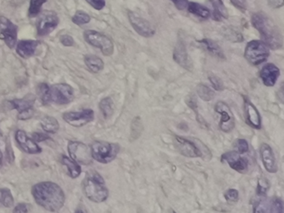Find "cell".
Returning a JSON list of instances; mask_svg holds the SVG:
<instances>
[{"mask_svg":"<svg viewBox=\"0 0 284 213\" xmlns=\"http://www.w3.org/2000/svg\"><path fill=\"white\" fill-rule=\"evenodd\" d=\"M32 195L36 203L47 211H60L65 202L64 191L54 182H39L32 187Z\"/></svg>","mask_w":284,"mask_h":213,"instance_id":"obj_1","label":"cell"},{"mask_svg":"<svg viewBox=\"0 0 284 213\" xmlns=\"http://www.w3.org/2000/svg\"><path fill=\"white\" fill-rule=\"evenodd\" d=\"M252 24L260 33L262 42L269 49H279L282 47V35L278 26L263 13H253Z\"/></svg>","mask_w":284,"mask_h":213,"instance_id":"obj_2","label":"cell"},{"mask_svg":"<svg viewBox=\"0 0 284 213\" xmlns=\"http://www.w3.org/2000/svg\"><path fill=\"white\" fill-rule=\"evenodd\" d=\"M37 93L44 104L65 105L70 103L74 99V91L70 85L58 83L48 85L41 83L39 85Z\"/></svg>","mask_w":284,"mask_h":213,"instance_id":"obj_3","label":"cell"},{"mask_svg":"<svg viewBox=\"0 0 284 213\" xmlns=\"http://www.w3.org/2000/svg\"><path fill=\"white\" fill-rule=\"evenodd\" d=\"M83 190L87 198L93 202L100 203L108 198V190L104 178L96 171L87 173L83 182Z\"/></svg>","mask_w":284,"mask_h":213,"instance_id":"obj_4","label":"cell"},{"mask_svg":"<svg viewBox=\"0 0 284 213\" xmlns=\"http://www.w3.org/2000/svg\"><path fill=\"white\" fill-rule=\"evenodd\" d=\"M119 150L120 146L117 143L104 141H95L90 146L92 158L104 164L113 161L119 154Z\"/></svg>","mask_w":284,"mask_h":213,"instance_id":"obj_5","label":"cell"},{"mask_svg":"<svg viewBox=\"0 0 284 213\" xmlns=\"http://www.w3.org/2000/svg\"><path fill=\"white\" fill-rule=\"evenodd\" d=\"M270 54L269 47L259 40H253L248 42L245 49L244 57L249 63L257 66L264 62Z\"/></svg>","mask_w":284,"mask_h":213,"instance_id":"obj_6","label":"cell"},{"mask_svg":"<svg viewBox=\"0 0 284 213\" xmlns=\"http://www.w3.org/2000/svg\"><path fill=\"white\" fill-rule=\"evenodd\" d=\"M84 37L88 44L100 49L104 55L111 56L113 53V42L110 38L103 33L94 30H87L84 32Z\"/></svg>","mask_w":284,"mask_h":213,"instance_id":"obj_7","label":"cell"},{"mask_svg":"<svg viewBox=\"0 0 284 213\" xmlns=\"http://www.w3.org/2000/svg\"><path fill=\"white\" fill-rule=\"evenodd\" d=\"M35 96L29 93L21 99H13L9 102L12 109L18 112V118L20 120H28L33 117L34 109L33 105L35 103Z\"/></svg>","mask_w":284,"mask_h":213,"instance_id":"obj_8","label":"cell"},{"mask_svg":"<svg viewBox=\"0 0 284 213\" xmlns=\"http://www.w3.org/2000/svg\"><path fill=\"white\" fill-rule=\"evenodd\" d=\"M68 151L71 158L78 163L88 165L92 162L90 148L83 142L70 141L68 142Z\"/></svg>","mask_w":284,"mask_h":213,"instance_id":"obj_9","label":"cell"},{"mask_svg":"<svg viewBox=\"0 0 284 213\" xmlns=\"http://www.w3.org/2000/svg\"><path fill=\"white\" fill-rule=\"evenodd\" d=\"M18 38V26L11 20L0 16V38L5 41L9 49L15 46Z\"/></svg>","mask_w":284,"mask_h":213,"instance_id":"obj_10","label":"cell"},{"mask_svg":"<svg viewBox=\"0 0 284 213\" xmlns=\"http://www.w3.org/2000/svg\"><path fill=\"white\" fill-rule=\"evenodd\" d=\"M214 110L221 116L219 127L224 133H230L235 126V118L231 109L226 102L219 101L214 106Z\"/></svg>","mask_w":284,"mask_h":213,"instance_id":"obj_11","label":"cell"},{"mask_svg":"<svg viewBox=\"0 0 284 213\" xmlns=\"http://www.w3.org/2000/svg\"><path fill=\"white\" fill-rule=\"evenodd\" d=\"M65 122L75 127L88 124L94 119V113L92 109H84L79 112H68L63 115Z\"/></svg>","mask_w":284,"mask_h":213,"instance_id":"obj_12","label":"cell"},{"mask_svg":"<svg viewBox=\"0 0 284 213\" xmlns=\"http://www.w3.org/2000/svg\"><path fill=\"white\" fill-rule=\"evenodd\" d=\"M59 23L60 18L54 12H44L37 20V34L40 36L48 35L57 28Z\"/></svg>","mask_w":284,"mask_h":213,"instance_id":"obj_13","label":"cell"},{"mask_svg":"<svg viewBox=\"0 0 284 213\" xmlns=\"http://www.w3.org/2000/svg\"><path fill=\"white\" fill-rule=\"evenodd\" d=\"M174 146L181 155L185 156L187 158H201L203 157V153L200 148L191 140L176 136L174 138Z\"/></svg>","mask_w":284,"mask_h":213,"instance_id":"obj_14","label":"cell"},{"mask_svg":"<svg viewBox=\"0 0 284 213\" xmlns=\"http://www.w3.org/2000/svg\"><path fill=\"white\" fill-rule=\"evenodd\" d=\"M128 18L129 22L139 35L143 36L144 38H150L155 35V27L151 25V23L148 22V20L144 19L139 15H137L136 13L129 12L128 13Z\"/></svg>","mask_w":284,"mask_h":213,"instance_id":"obj_15","label":"cell"},{"mask_svg":"<svg viewBox=\"0 0 284 213\" xmlns=\"http://www.w3.org/2000/svg\"><path fill=\"white\" fill-rule=\"evenodd\" d=\"M253 212H283V202L278 198H262L253 204Z\"/></svg>","mask_w":284,"mask_h":213,"instance_id":"obj_16","label":"cell"},{"mask_svg":"<svg viewBox=\"0 0 284 213\" xmlns=\"http://www.w3.org/2000/svg\"><path fill=\"white\" fill-rule=\"evenodd\" d=\"M222 162H227L231 168L238 173H247L249 170V160L241 157L240 153L237 152H227L223 153L221 157Z\"/></svg>","mask_w":284,"mask_h":213,"instance_id":"obj_17","label":"cell"},{"mask_svg":"<svg viewBox=\"0 0 284 213\" xmlns=\"http://www.w3.org/2000/svg\"><path fill=\"white\" fill-rule=\"evenodd\" d=\"M16 142L18 146L26 153L29 154H39L42 153V148L37 144V142L27 136L26 133L23 130H18L15 133Z\"/></svg>","mask_w":284,"mask_h":213,"instance_id":"obj_18","label":"cell"},{"mask_svg":"<svg viewBox=\"0 0 284 213\" xmlns=\"http://www.w3.org/2000/svg\"><path fill=\"white\" fill-rule=\"evenodd\" d=\"M260 156L267 172L270 173H276L278 172V165L276 162L275 156L271 146L267 143H262L260 146Z\"/></svg>","mask_w":284,"mask_h":213,"instance_id":"obj_19","label":"cell"},{"mask_svg":"<svg viewBox=\"0 0 284 213\" xmlns=\"http://www.w3.org/2000/svg\"><path fill=\"white\" fill-rule=\"evenodd\" d=\"M244 113L246 122L249 126L255 129H261L262 121H261L259 112L247 98H245L244 100Z\"/></svg>","mask_w":284,"mask_h":213,"instance_id":"obj_20","label":"cell"},{"mask_svg":"<svg viewBox=\"0 0 284 213\" xmlns=\"http://www.w3.org/2000/svg\"><path fill=\"white\" fill-rule=\"evenodd\" d=\"M279 76V69L273 63L264 65L260 71V78L262 79L263 84L267 87L274 86Z\"/></svg>","mask_w":284,"mask_h":213,"instance_id":"obj_21","label":"cell"},{"mask_svg":"<svg viewBox=\"0 0 284 213\" xmlns=\"http://www.w3.org/2000/svg\"><path fill=\"white\" fill-rule=\"evenodd\" d=\"M37 46L39 42L36 40H21L16 47V52L20 57L29 58L34 55Z\"/></svg>","mask_w":284,"mask_h":213,"instance_id":"obj_22","label":"cell"},{"mask_svg":"<svg viewBox=\"0 0 284 213\" xmlns=\"http://www.w3.org/2000/svg\"><path fill=\"white\" fill-rule=\"evenodd\" d=\"M174 59L178 65H180L183 69H190V62L187 50H186L185 45L182 40H179V42H177L176 46H175L174 51Z\"/></svg>","mask_w":284,"mask_h":213,"instance_id":"obj_23","label":"cell"},{"mask_svg":"<svg viewBox=\"0 0 284 213\" xmlns=\"http://www.w3.org/2000/svg\"><path fill=\"white\" fill-rule=\"evenodd\" d=\"M198 42L212 56H214L219 59H225L224 53L222 52V49L216 42H214V40L204 38L200 40Z\"/></svg>","mask_w":284,"mask_h":213,"instance_id":"obj_24","label":"cell"},{"mask_svg":"<svg viewBox=\"0 0 284 213\" xmlns=\"http://www.w3.org/2000/svg\"><path fill=\"white\" fill-rule=\"evenodd\" d=\"M84 62L88 67V69L93 73H97L104 69V61L98 56L88 54L84 57Z\"/></svg>","mask_w":284,"mask_h":213,"instance_id":"obj_25","label":"cell"},{"mask_svg":"<svg viewBox=\"0 0 284 213\" xmlns=\"http://www.w3.org/2000/svg\"><path fill=\"white\" fill-rule=\"evenodd\" d=\"M62 164L66 166L68 169V174L72 178H77L81 174V166L78 162H75L74 160L68 158L66 156H63L61 159Z\"/></svg>","mask_w":284,"mask_h":213,"instance_id":"obj_26","label":"cell"},{"mask_svg":"<svg viewBox=\"0 0 284 213\" xmlns=\"http://www.w3.org/2000/svg\"><path fill=\"white\" fill-rule=\"evenodd\" d=\"M187 9H188V12L190 13L198 16V17L203 18V19H207L211 16V12H210V9L203 6V5H201L200 4H198V3H188Z\"/></svg>","mask_w":284,"mask_h":213,"instance_id":"obj_27","label":"cell"},{"mask_svg":"<svg viewBox=\"0 0 284 213\" xmlns=\"http://www.w3.org/2000/svg\"><path fill=\"white\" fill-rule=\"evenodd\" d=\"M210 1L214 7L213 15H214V20L221 21L222 18H229V12L222 0H210Z\"/></svg>","mask_w":284,"mask_h":213,"instance_id":"obj_28","label":"cell"},{"mask_svg":"<svg viewBox=\"0 0 284 213\" xmlns=\"http://www.w3.org/2000/svg\"><path fill=\"white\" fill-rule=\"evenodd\" d=\"M41 126L48 133H55L60 129V123L57 119L50 116H46L41 120Z\"/></svg>","mask_w":284,"mask_h":213,"instance_id":"obj_29","label":"cell"},{"mask_svg":"<svg viewBox=\"0 0 284 213\" xmlns=\"http://www.w3.org/2000/svg\"><path fill=\"white\" fill-rule=\"evenodd\" d=\"M99 109L101 110L104 118L107 119V118H110L115 111V103L112 102V98L108 97V98L102 99L101 102H99Z\"/></svg>","mask_w":284,"mask_h":213,"instance_id":"obj_30","label":"cell"},{"mask_svg":"<svg viewBox=\"0 0 284 213\" xmlns=\"http://www.w3.org/2000/svg\"><path fill=\"white\" fill-rule=\"evenodd\" d=\"M197 93L199 96V98L205 102H210L215 97V93L210 89V87L202 84V83L197 86Z\"/></svg>","mask_w":284,"mask_h":213,"instance_id":"obj_31","label":"cell"},{"mask_svg":"<svg viewBox=\"0 0 284 213\" xmlns=\"http://www.w3.org/2000/svg\"><path fill=\"white\" fill-rule=\"evenodd\" d=\"M14 203L11 191L8 188H0V207H12Z\"/></svg>","mask_w":284,"mask_h":213,"instance_id":"obj_32","label":"cell"},{"mask_svg":"<svg viewBox=\"0 0 284 213\" xmlns=\"http://www.w3.org/2000/svg\"><path fill=\"white\" fill-rule=\"evenodd\" d=\"M48 0H30V5H29V16L30 18H34L36 16L40 14L41 12V8L43 5L45 4Z\"/></svg>","mask_w":284,"mask_h":213,"instance_id":"obj_33","label":"cell"},{"mask_svg":"<svg viewBox=\"0 0 284 213\" xmlns=\"http://www.w3.org/2000/svg\"><path fill=\"white\" fill-rule=\"evenodd\" d=\"M90 16L88 15V13L85 12L78 10L72 18V21L73 24L77 25H86L88 23L90 22Z\"/></svg>","mask_w":284,"mask_h":213,"instance_id":"obj_34","label":"cell"},{"mask_svg":"<svg viewBox=\"0 0 284 213\" xmlns=\"http://www.w3.org/2000/svg\"><path fill=\"white\" fill-rule=\"evenodd\" d=\"M134 129H135V131L131 132V135L134 139H136L137 138H139V135L143 131V124H142L140 118H135L132 121L131 130H134Z\"/></svg>","mask_w":284,"mask_h":213,"instance_id":"obj_35","label":"cell"},{"mask_svg":"<svg viewBox=\"0 0 284 213\" xmlns=\"http://www.w3.org/2000/svg\"><path fill=\"white\" fill-rule=\"evenodd\" d=\"M269 181L266 178H262L258 180V186H257V194L258 196H264L265 193L268 191L269 189Z\"/></svg>","mask_w":284,"mask_h":213,"instance_id":"obj_36","label":"cell"},{"mask_svg":"<svg viewBox=\"0 0 284 213\" xmlns=\"http://www.w3.org/2000/svg\"><path fill=\"white\" fill-rule=\"evenodd\" d=\"M224 198L229 203L233 204V203H236L238 202L239 194H238V191L236 189H229L224 193Z\"/></svg>","mask_w":284,"mask_h":213,"instance_id":"obj_37","label":"cell"},{"mask_svg":"<svg viewBox=\"0 0 284 213\" xmlns=\"http://www.w3.org/2000/svg\"><path fill=\"white\" fill-rule=\"evenodd\" d=\"M209 79L211 82L212 86L214 87V89L217 91H222L224 89L223 82H222L220 78H218V76L211 74V75L209 76Z\"/></svg>","mask_w":284,"mask_h":213,"instance_id":"obj_38","label":"cell"},{"mask_svg":"<svg viewBox=\"0 0 284 213\" xmlns=\"http://www.w3.org/2000/svg\"><path fill=\"white\" fill-rule=\"evenodd\" d=\"M235 146L238 153L243 154L249 152V146L247 141L245 139H237L235 142Z\"/></svg>","mask_w":284,"mask_h":213,"instance_id":"obj_39","label":"cell"},{"mask_svg":"<svg viewBox=\"0 0 284 213\" xmlns=\"http://www.w3.org/2000/svg\"><path fill=\"white\" fill-rule=\"evenodd\" d=\"M86 2L97 10L104 9L106 5L105 0H86Z\"/></svg>","mask_w":284,"mask_h":213,"instance_id":"obj_40","label":"cell"},{"mask_svg":"<svg viewBox=\"0 0 284 213\" xmlns=\"http://www.w3.org/2000/svg\"><path fill=\"white\" fill-rule=\"evenodd\" d=\"M60 42H62L63 45L66 47H71L74 45L73 38L70 35H68V34H64V35L61 36L60 37Z\"/></svg>","mask_w":284,"mask_h":213,"instance_id":"obj_41","label":"cell"},{"mask_svg":"<svg viewBox=\"0 0 284 213\" xmlns=\"http://www.w3.org/2000/svg\"><path fill=\"white\" fill-rule=\"evenodd\" d=\"M171 1L174 3L177 9H179V10L187 9L188 3H190L187 0H171Z\"/></svg>","mask_w":284,"mask_h":213,"instance_id":"obj_42","label":"cell"},{"mask_svg":"<svg viewBox=\"0 0 284 213\" xmlns=\"http://www.w3.org/2000/svg\"><path fill=\"white\" fill-rule=\"evenodd\" d=\"M33 139L36 142H40L50 139V138L48 136V134H45V133H34L33 134Z\"/></svg>","mask_w":284,"mask_h":213,"instance_id":"obj_43","label":"cell"},{"mask_svg":"<svg viewBox=\"0 0 284 213\" xmlns=\"http://www.w3.org/2000/svg\"><path fill=\"white\" fill-rule=\"evenodd\" d=\"M29 211V206L25 203H20L13 209V212L26 213Z\"/></svg>","mask_w":284,"mask_h":213,"instance_id":"obj_44","label":"cell"},{"mask_svg":"<svg viewBox=\"0 0 284 213\" xmlns=\"http://www.w3.org/2000/svg\"><path fill=\"white\" fill-rule=\"evenodd\" d=\"M231 2L241 10H245L246 7H247L246 0H231Z\"/></svg>","mask_w":284,"mask_h":213,"instance_id":"obj_45","label":"cell"},{"mask_svg":"<svg viewBox=\"0 0 284 213\" xmlns=\"http://www.w3.org/2000/svg\"><path fill=\"white\" fill-rule=\"evenodd\" d=\"M269 5L272 8H281L283 5V0H268Z\"/></svg>","mask_w":284,"mask_h":213,"instance_id":"obj_46","label":"cell"},{"mask_svg":"<svg viewBox=\"0 0 284 213\" xmlns=\"http://www.w3.org/2000/svg\"><path fill=\"white\" fill-rule=\"evenodd\" d=\"M3 164V153L2 152H1V149H0V168H1V166H2Z\"/></svg>","mask_w":284,"mask_h":213,"instance_id":"obj_47","label":"cell"}]
</instances>
